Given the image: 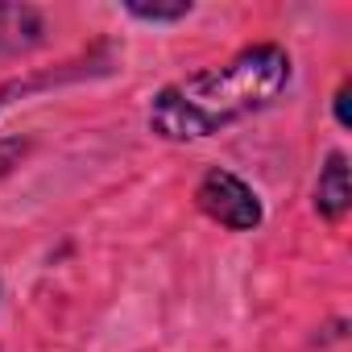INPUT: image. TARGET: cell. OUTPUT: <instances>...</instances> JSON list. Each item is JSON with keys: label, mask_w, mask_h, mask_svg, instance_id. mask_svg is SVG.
<instances>
[{"label": "cell", "mask_w": 352, "mask_h": 352, "mask_svg": "<svg viewBox=\"0 0 352 352\" xmlns=\"http://www.w3.org/2000/svg\"><path fill=\"white\" fill-rule=\"evenodd\" d=\"M21 157H25V141H17V137H13V141H0V179H5V174H9Z\"/></svg>", "instance_id": "8992f818"}, {"label": "cell", "mask_w": 352, "mask_h": 352, "mask_svg": "<svg viewBox=\"0 0 352 352\" xmlns=\"http://www.w3.org/2000/svg\"><path fill=\"white\" fill-rule=\"evenodd\" d=\"M129 13L141 17V21H179V17L191 13V5H187V0H174V5H141V0H133Z\"/></svg>", "instance_id": "5b68a950"}, {"label": "cell", "mask_w": 352, "mask_h": 352, "mask_svg": "<svg viewBox=\"0 0 352 352\" xmlns=\"http://www.w3.org/2000/svg\"><path fill=\"white\" fill-rule=\"evenodd\" d=\"M42 13L30 5H0V54H21L42 42Z\"/></svg>", "instance_id": "3957f363"}, {"label": "cell", "mask_w": 352, "mask_h": 352, "mask_svg": "<svg viewBox=\"0 0 352 352\" xmlns=\"http://www.w3.org/2000/svg\"><path fill=\"white\" fill-rule=\"evenodd\" d=\"M195 199H199V208H204L216 224H224V228H232V232H249V228L261 224V204H257V195L236 179V174H228V170H208L204 183H199V191H195Z\"/></svg>", "instance_id": "7a4b0ae2"}, {"label": "cell", "mask_w": 352, "mask_h": 352, "mask_svg": "<svg viewBox=\"0 0 352 352\" xmlns=\"http://www.w3.org/2000/svg\"><path fill=\"white\" fill-rule=\"evenodd\" d=\"M290 79V58L282 46H249L232 63L191 75L157 91L149 108V129L166 141H199L224 124L265 108Z\"/></svg>", "instance_id": "6da1fadb"}, {"label": "cell", "mask_w": 352, "mask_h": 352, "mask_svg": "<svg viewBox=\"0 0 352 352\" xmlns=\"http://www.w3.org/2000/svg\"><path fill=\"white\" fill-rule=\"evenodd\" d=\"M352 204V183H348V157L344 153H331L327 166L319 170V183H315V208L327 216V220H340Z\"/></svg>", "instance_id": "277c9868"}, {"label": "cell", "mask_w": 352, "mask_h": 352, "mask_svg": "<svg viewBox=\"0 0 352 352\" xmlns=\"http://www.w3.org/2000/svg\"><path fill=\"white\" fill-rule=\"evenodd\" d=\"M348 96H352V87H348V83H344V87H340V91H336V120H340V124H344V129H348V124H352V116H348Z\"/></svg>", "instance_id": "52a82bcc"}]
</instances>
